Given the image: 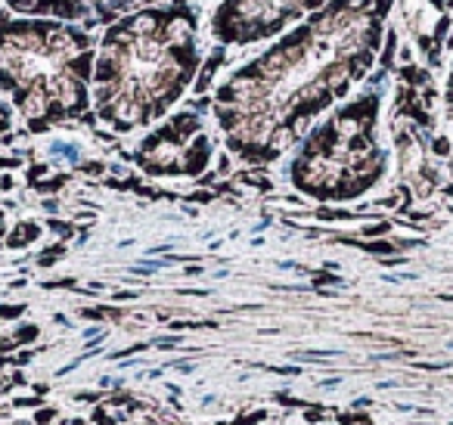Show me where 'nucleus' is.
Returning a JSON list of instances; mask_svg holds the SVG:
<instances>
[{
	"label": "nucleus",
	"mask_w": 453,
	"mask_h": 425,
	"mask_svg": "<svg viewBox=\"0 0 453 425\" xmlns=\"http://www.w3.org/2000/svg\"><path fill=\"white\" fill-rule=\"evenodd\" d=\"M376 16L335 0L302 28L236 69L214 94V119L240 162H277L304 128L370 69Z\"/></svg>",
	"instance_id": "f257e3e1"
},
{
	"label": "nucleus",
	"mask_w": 453,
	"mask_h": 425,
	"mask_svg": "<svg viewBox=\"0 0 453 425\" xmlns=\"http://www.w3.org/2000/svg\"><path fill=\"white\" fill-rule=\"evenodd\" d=\"M199 72V19L187 4L146 7L112 22L94 63L96 119L131 134L165 119Z\"/></svg>",
	"instance_id": "f03ea898"
},
{
	"label": "nucleus",
	"mask_w": 453,
	"mask_h": 425,
	"mask_svg": "<svg viewBox=\"0 0 453 425\" xmlns=\"http://www.w3.org/2000/svg\"><path fill=\"white\" fill-rule=\"evenodd\" d=\"M96 41L59 19H0V90L35 134L81 119L94 100Z\"/></svg>",
	"instance_id": "7ed1b4c3"
},
{
	"label": "nucleus",
	"mask_w": 453,
	"mask_h": 425,
	"mask_svg": "<svg viewBox=\"0 0 453 425\" xmlns=\"http://www.w3.org/2000/svg\"><path fill=\"white\" fill-rule=\"evenodd\" d=\"M385 156L376 143V97L342 106L302 140L292 158V187L320 202H345L382 177Z\"/></svg>",
	"instance_id": "20e7f679"
},
{
	"label": "nucleus",
	"mask_w": 453,
	"mask_h": 425,
	"mask_svg": "<svg viewBox=\"0 0 453 425\" xmlns=\"http://www.w3.org/2000/svg\"><path fill=\"white\" fill-rule=\"evenodd\" d=\"M214 143L196 112H177L150 131L134 150V162L150 177H196L208 168Z\"/></svg>",
	"instance_id": "39448f33"
},
{
	"label": "nucleus",
	"mask_w": 453,
	"mask_h": 425,
	"mask_svg": "<svg viewBox=\"0 0 453 425\" xmlns=\"http://www.w3.org/2000/svg\"><path fill=\"white\" fill-rule=\"evenodd\" d=\"M317 0H224L214 10L211 32L224 44H258L280 35Z\"/></svg>",
	"instance_id": "423d86ee"
},
{
	"label": "nucleus",
	"mask_w": 453,
	"mask_h": 425,
	"mask_svg": "<svg viewBox=\"0 0 453 425\" xmlns=\"http://www.w3.org/2000/svg\"><path fill=\"white\" fill-rule=\"evenodd\" d=\"M140 4L143 0H7L13 13L59 22H90V26H106Z\"/></svg>",
	"instance_id": "0eeeda50"
},
{
	"label": "nucleus",
	"mask_w": 453,
	"mask_h": 425,
	"mask_svg": "<svg viewBox=\"0 0 453 425\" xmlns=\"http://www.w3.org/2000/svg\"><path fill=\"white\" fill-rule=\"evenodd\" d=\"M10 128H13V112H10L7 103L0 100V134H7Z\"/></svg>",
	"instance_id": "6e6552de"
}]
</instances>
